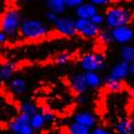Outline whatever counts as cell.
<instances>
[{
	"instance_id": "cell-10",
	"label": "cell",
	"mask_w": 134,
	"mask_h": 134,
	"mask_svg": "<svg viewBox=\"0 0 134 134\" xmlns=\"http://www.w3.org/2000/svg\"><path fill=\"white\" fill-rule=\"evenodd\" d=\"M69 84H70V87L72 88V90L77 94L85 93L89 89L87 86V83H86L84 73H77V74L72 75L70 77Z\"/></svg>"
},
{
	"instance_id": "cell-1",
	"label": "cell",
	"mask_w": 134,
	"mask_h": 134,
	"mask_svg": "<svg viewBox=\"0 0 134 134\" xmlns=\"http://www.w3.org/2000/svg\"><path fill=\"white\" fill-rule=\"evenodd\" d=\"M51 32L49 26L40 19H25L21 21L19 35L26 40L37 41L46 38Z\"/></svg>"
},
{
	"instance_id": "cell-34",
	"label": "cell",
	"mask_w": 134,
	"mask_h": 134,
	"mask_svg": "<svg viewBox=\"0 0 134 134\" xmlns=\"http://www.w3.org/2000/svg\"><path fill=\"white\" fill-rule=\"evenodd\" d=\"M131 98H132V100L134 101V88L132 89V91H131Z\"/></svg>"
},
{
	"instance_id": "cell-14",
	"label": "cell",
	"mask_w": 134,
	"mask_h": 134,
	"mask_svg": "<svg viewBox=\"0 0 134 134\" xmlns=\"http://www.w3.org/2000/svg\"><path fill=\"white\" fill-rule=\"evenodd\" d=\"M85 79H86V83L89 89H98L100 86L103 84V79L98 72H85Z\"/></svg>"
},
{
	"instance_id": "cell-11",
	"label": "cell",
	"mask_w": 134,
	"mask_h": 134,
	"mask_svg": "<svg viewBox=\"0 0 134 134\" xmlns=\"http://www.w3.org/2000/svg\"><path fill=\"white\" fill-rule=\"evenodd\" d=\"M99 12V8L94 5L93 3L89 1H84L82 4H80L75 9V15L76 18H87L90 19L96 13Z\"/></svg>"
},
{
	"instance_id": "cell-36",
	"label": "cell",
	"mask_w": 134,
	"mask_h": 134,
	"mask_svg": "<svg viewBox=\"0 0 134 134\" xmlns=\"http://www.w3.org/2000/svg\"><path fill=\"white\" fill-rule=\"evenodd\" d=\"M17 1H19V2H28V1H30V0H17Z\"/></svg>"
},
{
	"instance_id": "cell-21",
	"label": "cell",
	"mask_w": 134,
	"mask_h": 134,
	"mask_svg": "<svg viewBox=\"0 0 134 134\" xmlns=\"http://www.w3.org/2000/svg\"><path fill=\"white\" fill-rule=\"evenodd\" d=\"M105 87L110 92H120L122 90V84L120 81H113V80H104Z\"/></svg>"
},
{
	"instance_id": "cell-25",
	"label": "cell",
	"mask_w": 134,
	"mask_h": 134,
	"mask_svg": "<svg viewBox=\"0 0 134 134\" xmlns=\"http://www.w3.org/2000/svg\"><path fill=\"white\" fill-rule=\"evenodd\" d=\"M90 19L93 21L96 25H98V26H100V27H101V25L105 24V15L102 14V13H100V12L96 13Z\"/></svg>"
},
{
	"instance_id": "cell-31",
	"label": "cell",
	"mask_w": 134,
	"mask_h": 134,
	"mask_svg": "<svg viewBox=\"0 0 134 134\" xmlns=\"http://www.w3.org/2000/svg\"><path fill=\"white\" fill-rule=\"evenodd\" d=\"M77 101L81 104H85L88 101V98L85 96V93H82V94H79V97H77Z\"/></svg>"
},
{
	"instance_id": "cell-20",
	"label": "cell",
	"mask_w": 134,
	"mask_h": 134,
	"mask_svg": "<svg viewBox=\"0 0 134 134\" xmlns=\"http://www.w3.org/2000/svg\"><path fill=\"white\" fill-rule=\"evenodd\" d=\"M91 129L73 121L68 127V134H90Z\"/></svg>"
},
{
	"instance_id": "cell-22",
	"label": "cell",
	"mask_w": 134,
	"mask_h": 134,
	"mask_svg": "<svg viewBox=\"0 0 134 134\" xmlns=\"http://www.w3.org/2000/svg\"><path fill=\"white\" fill-rule=\"evenodd\" d=\"M38 107L35 103L32 102H24L23 104L20 105V113H24V114H27L29 116H32L33 114H36L38 111Z\"/></svg>"
},
{
	"instance_id": "cell-13",
	"label": "cell",
	"mask_w": 134,
	"mask_h": 134,
	"mask_svg": "<svg viewBox=\"0 0 134 134\" xmlns=\"http://www.w3.org/2000/svg\"><path fill=\"white\" fill-rule=\"evenodd\" d=\"M16 72V65L12 62H8L0 65V81L9 82L14 77Z\"/></svg>"
},
{
	"instance_id": "cell-19",
	"label": "cell",
	"mask_w": 134,
	"mask_h": 134,
	"mask_svg": "<svg viewBox=\"0 0 134 134\" xmlns=\"http://www.w3.org/2000/svg\"><path fill=\"white\" fill-rule=\"evenodd\" d=\"M120 57L121 60H125L127 62H132L134 60V46L130 44H125L120 48Z\"/></svg>"
},
{
	"instance_id": "cell-24",
	"label": "cell",
	"mask_w": 134,
	"mask_h": 134,
	"mask_svg": "<svg viewBox=\"0 0 134 134\" xmlns=\"http://www.w3.org/2000/svg\"><path fill=\"white\" fill-rule=\"evenodd\" d=\"M71 60V55L66 52H62L60 54H58L57 56L55 57V63L58 64V65H63V64H66L69 61Z\"/></svg>"
},
{
	"instance_id": "cell-4",
	"label": "cell",
	"mask_w": 134,
	"mask_h": 134,
	"mask_svg": "<svg viewBox=\"0 0 134 134\" xmlns=\"http://www.w3.org/2000/svg\"><path fill=\"white\" fill-rule=\"evenodd\" d=\"M80 66L85 72H99L105 68V57L100 53H87L80 58Z\"/></svg>"
},
{
	"instance_id": "cell-18",
	"label": "cell",
	"mask_w": 134,
	"mask_h": 134,
	"mask_svg": "<svg viewBox=\"0 0 134 134\" xmlns=\"http://www.w3.org/2000/svg\"><path fill=\"white\" fill-rule=\"evenodd\" d=\"M30 125H31V127L33 128L35 131L42 130L44 127H45L46 121H45V118H44L43 111L38 110L36 114H33L30 117Z\"/></svg>"
},
{
	"instance_id": "cell-23",
	"label": "cell",
	"mask_w": 134,
	"mask_h": 134,
	"mask_svg": "<svg viewBox=\"0 0 134 134\" xmlns=\"http://www.w3.org/2000/svg\"><path fill=\"white\" fill-rule=\"evenodd\" d=\"M98 37H99L100 41H101L102 43H104V44H109V43L113 42V37H111V30H110V28L100 30Z\"/></svg>"
},
{
	"instance_id": "cell-33",
	"label": "cell",
	"mask_w": 134,
	"mask_h": 134,
	"mask_svg": "<svg viewBox=\"0 0 134 134\" xmlns=\"http://www.w3.org/2000/svg\"><path fill=\"white\" fill-rule=\"evenodd\" d=\"M130 75L132 77H134V60L132 62H130Z\"/></svg>"
},
{
	"instance_id": "cell-2",
	"label": "cell",
	"mask_w": 134,
	"mask_h": 134,
	"mask_svg": "<svg viewBox=\"0 0 134 134\" xmlns=\"http://www.w3.org/2000/svg\"><path fill=\"white\" fill-rule=\"evenodd\" d=\"M105 25L107 28H116L119 26L129 25L132 15L124 7H110L105 12Z\"/></svg>"
},
{
	"instance_id": "cell-35",
	"label": "cell",
	"mask_w": 134,
	"mask_h": 134,
	"mask_svg": "<svg viewBox=\"0 0 134 134\" xmlns=\"http://www.w3.org/2000/svg\"><path fill=\"white\" fill-rule=\"evenodd\" d=\"M114 2H124V1H127V0H111Z\"/></svg>"
},
{
	"instance_id": "cell-28",
	"label": "cell",
	"mask_w": 134,
	"mask_h": 134,
	"mask_svg": "<svg viewBox=\"0 0 134 134\" xmlns=\"http://www.w3.org/2000/svg\"><path fill=\"white\" fill-rule=\"evenodd\" d=\"M43 115H44V118H45V121H46V125L48 124H52L56 120V116L52 113L49 110H44L43 111Z\"/></svg>"
},
{
	"instance_id": "cell-8",
	"label": "cell",
	"mask_w": 134,
	"mask_h": 134,
	"mask_svg": "<svg viewBox=\"0 0 134 134\" xmlns=\"http://www.w3.org/2000/svg\"><path fill=\"white\" fill-rule=\"evenodd\" d=\"M110 30H111L113 42L125 45V44H130L134 40V30L129 25L119 26Z\"/></svg>"
},
{
	"instance_id": "cell-29",
	"label": "cell",
	"mask_w": 134,
	"mask_h": 134,
	"mask_svg": "<svg viewBox=\"0 0 134 134\" xmlns=\"http://www.w3.org/2000/svg\"><path fill=\"white\" fill-rule=\"evenodd\" d=\"M90 134H113L110 131H108L107 129L105 128H102V127H94L91 131H90Z\"/></svg>"
},
{
	"instance_id": "cell-17",
	"label": "cell",
	"mask_w": 134,
	"mask_h": 134,
	"mask_svg": "<svg viewBox=\"0 0 134 134\" xmlns=\"http://www.w3.org/2000/svg\"><path fill=\"white\" fill-rule=\"evenodd\" d=\"M116 132L117 134H133L134 132V125L130 119H121L116 125Z\"/></svg>"
},
{
	"instance_id": "cell-6",
	"label": "cell",
	"mask_w": 134,
	"mask_h": 134,
	"mask_svg": "<svg viewBox=\"0 0 134 134\" xmlns=\"http://www.w3.org/2000/svg\"><path fill=\"white\" fill-rule=\"evenodd\" d=\"M56 31L63 37H73L77 33L76 30V18L72 16H61L53 24Z\"/></svg>"
},
{
	"instance_id": "cell-30",
	"label": "cell",
	"mask_w": 134,
	"mask_h": 134,
	"mask_svg": "<svg viewBox=\"0 0 134 134\" xmlns=\"http://www.w3.org/2000/svg\"><path fill=\"white\" fill-rule=\"evenodd\" d=\"M89 2H91V3H93L94 5H97L98 8L99 7H103V5H106L110 0H88Z\"/></svg>"
},
{
	"instance_id": "cell-37",
	"label": "cell",
	"mask_w": 134,
	"mask_h": 134,
	"mask_svg": "<svg viewBox=\"0 0 134 134\" xmlns=\"http://www.w3.org/2000/svg\"><path fill=\"white\" fill-rule=\"evenodd\" d=\"M133 134H134V132H133Z\"/></svg>"
},
{
	"instance_id": "cell-3",
	"label": "cell",
	"mask_w": 134,
	"mask_h": 134,
	"mask_svg": "<svg viewBox=\"0 0 134 134\" xmlns=\"http://www.w3.org/2000/svg\"><path fill=\"white\" fill-rule=\"evenodd\" d=\"M21 15L15 9H11L2 15L0 19V30L3 31L8 37H15L19 33L21 25Z\"/></svg>"
},
{
	"instance_id": "cell-15",
	"label": "cell",
	"mask_w": 134,
	"mask_h": 134,
	"mask_svg": "<svg viewBox=\"0 0 134 134\" xmlns=\"http://www.w3.org/2000/svg\"><path fill=\"white\" fill-rule=\"evenodd\" d=\"M10 89L14 94H23L27 90V83L23 77H13L10 81Z\"/></svg>"
},
{
	"instance_id": "cell-9",
	"label": "cell",
	"mask_w": 134,
	"mask_h": 134,
	"mask_svg": "<svg viewBox=\"0 0 134 134\" xmlns=\"http://www.w3.org/2000/svg\"><path fill=\"white\" fill-rule=\"evenodd\" d=\"M129 74H130V63L125 60H121L110 69L108 75H106L105 79L121 82L122 80H125Z\"/></svg>"
},
{
	"instance_id": "cell-32",
	"label": "cell",
	"mask_w": 134,
	"mask_h": 134,
	"mask_svg": "<svg viewBox=\"0 0 134 134\" xmlns=\"http://www.w3.org/2000/svg\"><path fill=\"white\" fill-rule=\"evenodd\" d=\"M8 36L5 35V33L3 32V31H1L0 30V45H1V44H4L7 41H8Z\"/></svg>"
},
{
	"instance_id": "cell-12",
	"label": "cell",
	"mask_w": 134,
	"mask_h": 134,
	"mask_svg": "<svg viewBox=\"0 0 134 134\" xmlns=\"http://www.w3.org/2000/svg\"><path fill=\"white\" fill-rule=\"evenodd\" d=\"M73 121L79 122V124L90 129L94 128L97 125V118L90 111H79V113H76L73 116Z\"/></svg>"
},
{
	"instance_id": "cell-27",
	"label": "cell",
	"mask_w": 134,
	"mask_h": 134,
	"mask_svg": "<svg viewBox=\"0 0 134 134\" xmlns=\"http://www.w3.org/2000/svg\"><path fill=\"white\" fill-rule=\"evenodd\" d=\"M58 17H59V15L57 13H55V12H53V11H49V10L45 13V18H46V20L48 21V23H51V24H54L55 21L57 20Z\"/></svg>"
},
{
	"instance_id": "cell-7",
	"label": "cell",
	"mask_w": 134,
	"mask_h": 134,
	"mask_svg": "<svg viewBox=\"0 0 134 134\" xmlns=\"http://www.w3.org/2000/svg\"><path fill=\"white\" fill-rule=\"evenodd\" d=\"M76 30L80 36L86 39H92L98 37L100 32V26L96 25L91 19L76 18Z\"/></svg>"
},
{
	"instance_id": "cell-26",
	"label": "cell",
	"mask_w": 134,
	"mask_h": 134,
	"mask_svg": "<svg viewBox=\"0 0 134 134\" xmlns=\"http://www.w3.org/2000/svg\"><path fill=\"white\" fill-rule=\"evenodd\" d=\"M85 0H64L65 5L68 9H76L80 4H82Z\"/></svg>"
},
{
	"instance_id": "cell-16",
	"label": "cell",
	"mask_w": 134,
	"mask_h": 134,
	"mask_svg": "<svg viewBox=\"0 0 134 134\" xmlns=\"http://www.w3.org/2000/svg\"><path fill=\"white\" fill-rule=\"evenodd\" d=\"M45 5L47 10L53 11L58 15H62L65 12V10L68 9L64 0H45Z\"/></svg>"
},
{
	"instance_id": "cell-5",
	"label": "cell",
	"mask_w": 134,
	"mask_h": 134,
	"mask_svg": "<svg viewBox=\"0 0 134 134\" xmlns=\"http://www.w3.org/2000/svg\"><path fill=\"white\" fill-rule=\"evenodd\" d=\"M30 117L27 114L19 113L9 124V129L13 134H35V130L30 125Z\"/></svg>"
}]
</instances>
